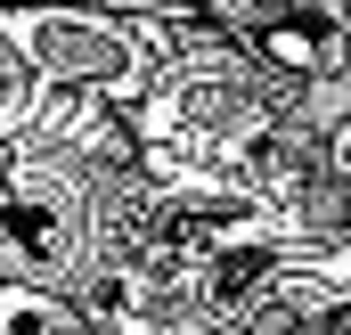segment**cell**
<instances>
[{"mask_svg": "<svg viewBox=\"0 0 351 335\" xmlns=\"http://www.w3.org/2000/svg\"><path fill=\"white\" fill-rule=\"evenodd\" d=\"M0 33L58 82H139V33L82 8H8Z\"/></svg>", "mask_w": 351, "mask_h": 335, "instance_id": "cell-1", "label": "cell"}, {"mask_svg": "<svg viewBox=\"0 0 351 335\" xmlns=\"http://www.w3.org/2000/svg\"><path fill=\"white\" fill-rule=\"evenodd\" d=\"M0 238L25 253V262H41V253H58V213L41 205V196H0Z\"/></svg>", "mask_w": 351, "mask_h": 335, "instance_id": "cell-2", "label": "cell"}, {"mask_svg": "<svg viewBox=\"0 0 351 335\" xmlns=\"http://www.w3.org/2000/svg\"><path fill=\"white\" fill-rule=\"evenodd\" d=\"M262 278H269V246H254V238H245V246L229 238V246L213 253V294H221V303H237V294H254Z\"/></svg>", "mask_w": 351, "mask_h": 335, "instance_id": "cell-3", "label": "cell"}, {"mask_svg": "<svg viewBox=\"0 0 351 335\" xmlns=\"http://www.w3.org/2000/svg\"><path fill=\"white\" fill-rule=\"evenodd\" d=\"M327 156H335V172H351V131H335V139H327Z\"/></svg>", "mask_w": 351, "mask_h": 335, "instance_id": "cell-4", "label": "cell"}, {"mask_svg": "<svg viewBox=\"0 0 351 335\" xmlns=\"http://www.w3.org/2000/svg\"><path fill=\"white\" fill-rule=\"evenodd\" d=\"M319 335H351V311H343V319H327V327H319Z\"/></svg>", "mask_w": 351, "mask_h": 335, "instance_id": "cell-5", "label": "cell"}, {"mask_svg": "<svg viewBox=\"0 0 351 335\" xmlns=\"http://www.w3.org/2000/svg\"><path fill=\"white\" fill-rule=\"evenodd\" d=\"M123 8H180V0H123Z\"/></svg>", "mask_w": 351, "mask_h": 335, "instance_id": "cell-6", "label": "cell"}, {"mask_svg": "<svg viewBox=\"0 0 351 335\" xmlns=\"http://www.w3.org/2000/svg\"><path fill=\"white\" fill-rule=\"evenodd\" d=\"M8 8H41V0H0V16H8Z\"/></svg>", "mask_w": 351, "mask_h": 335, "instance_id": "cell-7", "label": "cell"}]
</instances>
